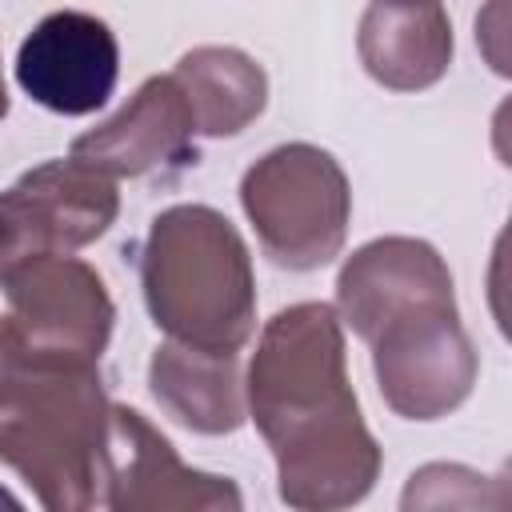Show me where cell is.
Returning <instances> with one entry per match:
<instances>
[{
  "label": "cell",
  "instance_id": "18",
  "mask_svg": "<svg viewBox=\"0 0 512 512\" xmlns=\"http://www.w3.org/2000/svg\"><path fill=\"white\" fill-rule=\"evenodd\" d=\"M380 4H428V0H380Z\"/></svg>",
  "mask_w": 512,
  "mask_h": 512
},
{
  "label": "cell",
  "instance_id": "17",
  "mask_svg": "<svg viewBox=\"0 0 512 512\" xmlns=\"http://www.w3.org/2000/svg\"><path fill=\"white\" fill-rule=\"evenodd\" d=\"M0 504H4V508H20V500H16L8 488H0Z\"/></svg>",
  "mask_w": 512,
  "mask_h": 512
},
{
  "label": "cell",
  "instance_id": "9",
  "mask_svg": "<svg viewBox=\"0 0 512 512\" xmlns=\"http://www.w3.org/2000/svg\"><path fill=\"white\" fill-rule=\"evenodd\" d=\"M120 76L116 32L80 8L48 12L16 52V84L48 112H96Z\"/></svg>",
  "mask_w": 512,
  "mask_h": 512
},
{
  "label": "cell",
  "instance_id": "2",
  "mask_svg": "<svg viewBox=\"0 0 512 512\" xmlns=\"http://www.w3.org/2000/svg\"><path fill=\"white\" fill-rule=\"evenodd\" d=\"M12 348V344H8ZM108 416L96 364L8 356L0 372V464H8L48 512L104 504Z\"/></svg>",
  "mask_w": 512,
  "mask_h": 512
},
{
  "label": "cell",
  "instance_id": "8",
  "mask_svg": "<svg viewBox=\"0 0 512 512\" xmlns=\"http://www.w3.org/2000/svg\"><path fill=\"white\" fill-rule=\"evenodd\" d=\"M244 504L228 476L188 468L168 436H160L136 408L112 404L108 416V476L104 508L112 512H236Z\"/></svg>",
  "mask_w": 512,
  "mask_h": 512
},
{
  "label": "cell",
  "instance_id": "16",
  "mask_svg": "<svg viewBox=\"0 0 512 512\" xmlns=\"http://www.w3.org/2000/svg\"><path fill=\"white\" fill-rule=\"evenodd\" d=\"M8 116V88H4V68H0V120Z\"/></svg>",
  "mask_w": 512,
  "mask_h": 512
},
{
  "label": "cell",
  "instance_id": "12",
  "mask_svg": "<svg viewBox=\"0 0 512 512\" xmlns=\"http://www.w3.org/2000/svg\"><path fill=\"white\" fill-rule=\"evenodd\" d=\"M360 64L392 92H420L444 80L452 64V20L440 0L380 4L372 0L360 20Z\"/></svg>",
  "mask_w": 512,
  "mask_h": 512
},
{
  "label": "cell",
  "instance_id": "5",
  "mask_svg": "<svg viewBox=\"0 0 512 512\" xmlns=\"http://www.w3.org/2000/svg\"><path fill=\"white\" fill-rule=\"evenodd\" d=\"M4 332L16 356L96 364L112 340L116 304L100 272L76 256H36L4 280Z\"/></svg>",
  "mask_w": 512,
  "mask_h": 512
},
{
  "label": "cell",
  "instance_id": "6",
  "mask_svg": "<svg viewBox=\"0 0 512 512\" xmlns=\"http://www.w3.org/2000/svg\"><path fill=\"white\" fill-rule=\"evenodd\" d=\"M120 212L116 180L80 164L48 160L0 192V280L36 256H72L100 240Z\"/></svg>",
  "mask_w": 512,
  "mask_h": 512
},
{
  "label": "cell",
  "instance_id": "14",
  "mask_svg": "<svg viewBox=\"0 0 512 512\" xmlns=\"http://www.w3.org/2000/svg\"><path fill=\"white\" fill-rule=\"evenodd\" d=\"M172 80L180 84L200 136H236L268 104V76L240 48L200 44L176 60Z\"/></svg>",
  "mask_w": 512,
  "mask_h": 512
},
{
  "label": "cell",
  "instance_id": "1",
  "mask_svg": "<svg viewBox=\"0 0 512 512\" xmlns=\"http://www.w3.org/2000/svg\"><path fill=\"white\" fill-rule=\"evenodd\" d=\"M244 400L276 456V488L288 508L332 512L372 492L384 452L348 384L344 324L332 304L304 300L264 324Z\"/></svg>",
  "mask_w": 512,
  "mask_h": 512
},
{
  "label": "cell",
  "instance_id": "13",
  "mask_svg": "<svg viewBox=\"0 0 512 512\" xmlns=\"http://www.w3.org/2000/svg\"><path fill=\"white\" fill-rule=\"evenodd\" d=\"M148 388L176 424L200 436H224L248 420L236 352L164 340L148 360Z\"/></svg>",
  "mask_w": 512,
  "mask_h": 512
},
{
  "label": "cell",
  "instance_id": "15",
  "mask_svg": "<svg viewBox=\"0 0 512 512\" xmlns=\"http://www.w3.org/2000/svg\"><path fill=\"white\" fill-rule=\"evenodd\" d=\"M8 356H12V348H8V332H4V316H0V372H4Z\"/></svg>",
  "mask_w": 512,
  "mask_h": 512
},
{
  "label": "cell",
  "instance_id": "4",
  "mask_svg": "<svg viewBox=\"0 0 512 512\" xmlns=\"http://www.w3.org/2000/svg\"><path fill=\"white\" fill-rule=\"evenodd\" d=\"M240 204L264 256L292 272L336 260L352 220V188L340 160L304 140L264 152L240 180Z\"/></svg>",
  "mask_w": 512,
  "mask_h": 512
},
{
  "label": "cell",
  "instance_id": "10",
  "mask_svg": "<svg viewBox=\"0 0 512 512\" xmlns=\"http://www.w3.org/2000/svg\"><path fill=\"white\" fill-rule=\"evenodd\" d=\"M452 272L444 256L416 236H380L356 248L336 276V316L364 344L392 320L424 304H448Z\"/></svg>",
  "mask_w": 512,
  "mask_h": 512
},
{
  "label": "cell",
  "instance_id": "3",
  "mask_svg": "<svg viewBox=\"0 0 512 512\" xmlns=\"http://www.w3.org/2000/svg\"><path fill=\"white\" fill-rule=\"evenodd\" d=\"M152 324L180 344L240 352L256 332V272L236 224L208 204L164 208L140 248Z\"/></svg>",
  "mask_w": 512,
  "mask_h": 512
},
{
  "label": "cell",
  "instance_id": "11",
  "mask_svg": "<svg viewBox=\"0 0 512 512\" xmlns=\"http://www.w3.org/2000/svg\"><path fill=\"white\" fill-rule=\"evenodd\" d=\"M192 136H196L192 108L168 72V76H148L112 120L76 136L68 156L112 180H136L196 160Z\"/></svg>",
  "mask_w": 512,
  "mask_h": 512
},
{
  "label": "cell",
  "instance_id": "7",
  "mask_svg": "<svg viewBox=\"0 0 512 512\" xmlns=\"http://www.w3.org/2000/svg\"><path fill=\"white\" fill-rule=\"evenodd\" d=\"M368 348L376 388L404 420H440L472 396L480 360L460 324L456 300L392 316Z\"/></svg>",
  "mask_w": 512,
  "mask_h": 512
}]
</instances>
